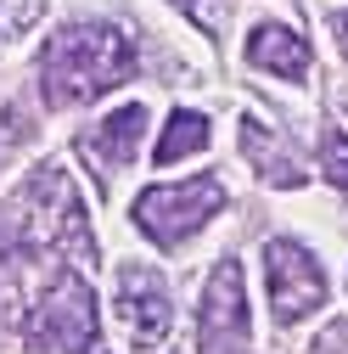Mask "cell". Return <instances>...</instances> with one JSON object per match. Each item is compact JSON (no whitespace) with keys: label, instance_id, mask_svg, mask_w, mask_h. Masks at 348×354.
<instances>
[{"label":"cell","instance_id":"cell-2","mask_svg":"<svg viewBox=\"0 0 348 354\" xmlns=\"http://www.w3.org/2000/svg\"><path fill=\"white\" fill-rule=\"evenodd\" d=\"M23 231L39 242V248H57V253H73L79 264H96V242H90V225H84V203L73 192V180L62 169H39L28 192H23Z\"/></svg>","mask_w":348,"mask_h":354},{"label":"cell","instance_id":"cell-12","mask_svg":"<svg viewBox=\"0 0 348 354\" xmlns=\"http://www.w3.org/2000/svg\"><path fill=\"white\" fill-rule=\"evenodd\" d=\"M320 169H326V180L337 192H348V136L342 129H326V141H320Z\"/></svg>","mask_w":348,"mask_h":354},{"label":"cell","instance_id":"cell-6","mask_svg":"<svg viewBox=\"0 0 348 354\" xmlns=\"http://www.w3.org/2000/svg\"><path fill=\"white\" fill-rule=\"evenodd\" d=\"M197 343H202V354H242V343H247V292H242V264L236 259H225L202 287Z\"/></svg>","mask_w":348,"mask_h":354},{"label":"cell","instance_id":"cell-3","mask_svg":"<svg viewBox=\"0 0 348 354\" xmlns=\"http://www.w3.org/2000/svg\"><path fill=\"white\" fill-rule=\"evenodd\" d=\"M23 332H28L34 354H90V343H96V292L79 276H57L39 292V304L28 309Z\"/></svg>","mask_w":348,"mask_h":354},{"label":"cell","instance_id":"cell-11","mask_svg":"<svg viewBox=\"0 0 348 354\" xmlns=\"http://www.w3.org/2000/svg\"><path fill=\"white\" fill-rule=\"evenodd\" d=\"M208 136H213V124H208V113H191V107H180V113H168V124H163V136H157V152H152V163H157V169H168V163H180V158L202 152V147H208Z\"/></svg>","mask_w":348,"mask_h":354},{"label":"cell","instance_id":"cell-15","mask_svg":"<svg viewBox=\"0 0 348 354\" xmlns=\"http://www.w3.org/2000/svg\"><path fill=\"white\" fill-rule=\"evenodd\" d=\"M320 354H348V321H337V326L320 337Z\"/></svg>","mask_w":348,"mask_h":354},{"label":"cell","instance_id":"cell-8","mask_svg":"<svg viewBox=\"0 0 348 354\" xmlns=\"http://www.w3.org/2000/svg\"><path fill=\"white\" fill-rule=\"evenodd\" d=\"M141 129H146V107L129 102V107L107 113V118L90 129V136L79 141V152L90 158V163L102 169V180H107V174H118V169L135 163V141H141Z\"/></svg>","mask_w":348,"mask_h":354},{"label":"cell","instance_id":"cell-1","mask_svg":"<svg viewBox=\"0 0 348 354\" xmlns=\"http://www.w3.org/2000/svg\"><path fill=\"white\" fill-rule=\"evenodd\" d=\"M135 73V46L113 23H68L39 57V84L51 107H84Z\"/></svg>","mask_w":348,"mask_h":354},{"label":"cell","instance_id":"cell-10","mask_svg":"<svg viewBox=\"0 0 348 354\" xmlns=\"http://www.w3.org/2000/svg\"><path fill=\"white\" fill-rule=\"evenodd\" d=\"M242 152H247V163L264 174L270 186H303V169L292 163V152H287V141L276 136L270 124H258V118H242Z\"/></svg>","mask_w":348,"mask_h":354},{"label":"cell","instance_id":"cell-7","mask_svg":"<svg viewBox=\"0 0 348 354\" xmlns=\"http://www.w3.org/2000/svg\"><path fill=\"white\" fill-rule=\"evenodd\" d=\"M113 309H118V321H124V332H129L135 348H152V343L168 337V321H174L168 287L152 270H141V264H129V270L118 276V304Z\"/></svg>","mask_w":348,"mask_h":354},{"label":"cell","instance_id":"cell-13","mask_svg":"<svg viewBox=\"0 0 348 354\" xmlns=\"http://www.w3.org/2000/svg\"><path fill=\"white\" fill-rule=\"evenodd\" d=\"M174 6H180L202 34H220V28H225V17H231V0H174Z\"/></svg>","mask_w":348,"mask_h":354},{"label":"cell","instance_id":"cell-16","mask_svg":"<svg viewBox=\"0 0 348 354\" xmlns=\"http://www.w3.org/2000/svg\"><path fill=\"white\" fill-rule=\"evenodd\" d=\"M337 51H342V57H348V12H342V17H337Z\"/></svg>","mask_w":348,"mask_h":354},{"label":"cell","instance_id":"cell-9","mask_svg":"<svg viewBox=\"0 0 348 354\" xmlns=\"http://www.w3.org/2000/svg\"><path fill=\"white\" fill-rule=\"evenodd\" d=\"M247 62L276 73V79H303L309 73V46H303V34H292L287 23H258L247 34Z\"/></svg>","mask_w":348,"mask_h":354},{"label":"cell","instance_id":"cell-5","mask_svg":"<svg viewBox=\"0 0 348 354\" xmlns=\"http://www.w3.org/2000/svg\"><path fill=\"white\" fill-rule=\"evenodd\" d=\"M264 276H270V304H276V321L298 326L303 315H315L326 304V276L309 248L298 242H270L264 248Z\"/></svg>","mask_w":348,"mask_h":354},{"label":"cell","instance_id":"cell-14","mask_svg":"<svg viewBox=\"0 0 348 354\" xmlns=\"http://www.w3.org/2000/svg\"><path fill=\"white\" fill-rule=\"evenodd\" d=\"M34 12H39V0H0V39L23 34L34 23Z\"/></svg>","mask_w":348,"mask_h":354},{"label":"cell","instance_id":"cell-4","mask_svg":"<svg viewBox=\"0 0 348 354\" xmlns=\"http://www.w3.org/2000/svg\"><path fill=\"white\" fill-rule=\"evenodd\" d=\"M225 203V186L202 174V180H180V186H146L135 197V225L157 242V248H180L191 231H202Z\"/></svg>","mask_w":348,"mask_h":354}]
</instances>
